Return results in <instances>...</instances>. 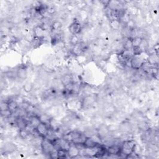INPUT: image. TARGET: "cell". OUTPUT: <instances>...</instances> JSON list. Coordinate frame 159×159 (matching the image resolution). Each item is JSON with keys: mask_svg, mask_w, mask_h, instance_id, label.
Masks as SVG:
<instances>
[{"mask_svg": "<svg viewBox=\"0 0 159 159\" xmlns=\"http://www.w3.org/2000/svg\"><path fill=\"white\" fill-rule=\"evenodd\" d=\"M136 146V143L133 140L129 139L124 140L123 142H122L121 144V153L124 155L127 158V157L134 153V149Z\"/></svg>", "mask_w": 159, "mask_h": 159, "instance_id": "1", "label": "cell"}, {"mask_svg": "<svg viewBox=\"0 0 159 159\" xmlns=\"http://www.w3.org/2000/svg\"><path fill=\"white\" fill-rule=\"evenodd\" d=\"M68 30L71 35H79L82 30V26L80 22L75 19L70 24L68 27Z\"/></svg>", "mask_w": 159, "mask_h": 159, "instance_id": "2", "label": "cell"}, {"mask_svg": "<svg viewBox=\"0 0 159 159\" xmlns=\"http://www.w3.org/2000/svg\"><path fill=\"white\" fill-rule=\"evenodd\" d=\"M130 63L131 67L132 69L137 70L142 68L144 62L140 57H139V55H134L131 59Z\"/></svg>", "mask_w": 159, "mask_h": 159, "instance_id": "3", "label": "cell"}, {"mask_svg": "<svg viewBox=\"0 0 159 159\" xmlns=\"http://www.w3.org/2000/svg\"><path fill=\"white\" fill-rule=\"evenodd\" d=\"M49 130V127L47 124L41 123L36 128V131L40 136L45 138Z\"/></svg>", "mask_w": 159, "mask_h": 159, "instance_id": "4", "label": "cell"}, {"mask_svg": "<svg viewBox=\"0 0 159 159\" xmlns=\"http://www.w3.org/2000/svg\"><path fill=\"white\" fill-rule=\"evenodd\" d=\"M121 152V145L113 144L107 147V152L110 155H119Z\"/></svg>", "mask_w": 159, "mask_h": 159, "instance_id": "5", "label": "cell"}, {"mask_svg": "<svg viewBox=\"0 0 159 159\" xmlns=\"http://www.w3.org/2000/svg\"><path fill=\"white\" fill-rule=\"evenodd\" d=\"M28 124V123L23 117H16V126L17 127L18 130L26 129V127Z\"/></svg>", "mask_w": 159, "mask_h": 159, "instance_id": "6", "label": "cell"}, {"mask_svg": "<svg viewBox=\"0 0 159 159\" xmlns=\"http://www.w3.org/2000/svg\"><path fill=\"white\" fill-rule=\"evenodd\" d=\"M83 146L85 148L93 149V148H96L100 145V144H98L97 142H95L91 137H88L86 138L85 142H84Z\"/></svg>", "mask_w": 159, "mask_h": 159, "instance_id": "7", "label": "cell"}, {"mask_svg": "<svg viewBox=\"0 0 159 159\" xmlns=\"http://www.w3.org/2000/svg\"><path fill=\"white\" fill-rule=\"evenodd\" d=\"M38 116H39L40 121H41V123H44L45 124H47V126H49V127L50 123H51L52 119L50 116L49 114L45 113H41Z\"/></svg>", "mask_w": 159, "mask_h": 159, "instance_id": "8", "label": "cell"}, {"mask_svg": "<svg viewBox=\"0 0 159 159\" xmlns=\"http://www.w3.org/2000/svg\"><path fill=\"white\" fill-rule=\"evenodd\" d=\"M60 80L63 86H65L70 83L74 82L72 75H71L70 74H66L63 75L60 78Z\"/></svg>", "mask_w": 159, "mask_h": 159, "instance_id": "9", "label": "cell"}, {"mask_svg": "<svg viewBox=\"0 0 159 159\" xmlns=\"http://www.w3.org/2000/svg\"><path fill=\"white\" fill-rule=\"evenodd\" d=\"M63 27L62 22L59 20H54L52 21L51 25L52 31L54 32H59L62 30V28Z\"/></svg>", "mask_w": 159, "mask_h": 159, "instance_id": "10", "label": "cell"}, {"mask_svg": "<svg viewBox=\"0 0 159 159\" xmlns=\"http://www.w3.org/2000/svg\"><path fill=\"white\" fill-rule=\"evenodd\" d=\"M8 108L13 113H14L19 108V105L14 100L10 98V100L8 101Z\"/></svg>", "mask_w": 159, "mask_h": 159, "instance_id": "11", "label": "cell"}, {"mask_svg": "<svg viewBox=\"0 0 159 159\" xmlns=\"http://www.w3.org/2000/svg\"><path fill=\"white\" fill-rule=\"evenodd\" d=\"M40 123H41V121H40L39 116L37 115H33L30 116V121L28 124H29L30 126H33L34 128L36 129Z\"/></svg>", "mask_w": 159, "mask_h": 159, "instance_id": "12", "label": "cell"}, {"mask_svg": "<svg viewBox=\"0 0 159 159\" xmlns=\"http://www.w3.org/2000/svg\"><path fill=\"white\" fill-rule=\"evenodd\" d=\"M31 134L26 129H21L18 131L19 137L21 140H27Z\"/></svg>", "mask_w": 159, "mask_h": 159, "instance_id": "13", "label": "cell"}, {"mask_svg": "<svg viewBox=\"0 0 159 159\" xmlns=\"http://www.w3.org/2000/svg\"><path fill=\"white\" fill-rule=\"evenodd\" d=\"M80 42H81L80 39L79 38L78 35H71L69 38L68 42L71 46H74L76 44H78Z\"/></svg>", "mask_w": 159, "mask_h": 159, "instance_id": "14", "label": "cell"}, {"mask_svg": "<svg viewBox=\"0 0 159 159\" xmlns=\"http://www.w3.org/2000/svg\"><path fill=\"white\" fill-rule=\"evenodd\" d=\"M22 88L24 91H26V93H30L34 90V83L30 82H27L24 84Z\"/></svg>", "mask_w": 159, "mask_h": 159, "instance_id": "15", "label": "cell"}, {"mask_svg": "<svg viewBox=\"0 0 159 159\" xmlns=\"http://www.w3.org/2000/svg\"><path fill=\"white\" fill-rule=\"evenodd\" d=\"M0 114H1V118H7L13 115V113L10 109H7L4 111H0Z\"/></svg>", "mask_w": 159, "mask_h": 159, "instance_id": "16", "label": "cell"}, {"mask_svg": "<svg viewBox=\"0 0 159 159\" xmlns=\"http://www.w3.org/2000/svg\"><path fill=\"white\" fill-rule=\"evenodd\" d=\"M67 155H68V151L62 149L57 150L58 158H66L67 157Z\"/></svg>", "mask_w": 159, "mask_h": 159, "instance_id": "17", "label": "cell"}, {"mask_svg": "<svg viewBox=\"0 0 159 159\" xmlns=\"http://www.w3.org/2000/svg\"><path fill=\"white\" fill-rule=\"evenodd\" d=\"M142 38L139 36H137L136 37L132 39V42L133 47L139 46L142 42Z\"/></svg>", "mask_w": 159, "mask_h": 159, "instance_id": "18", "label": "cell"}, {"mask_svg": "<svg viewBox=\"0 0 159 159\" xmlns=\"http://www.w3.org/2000/svg\"><path fill=\"white\" fill-rule=\"evenodd\" d=\"M7 109H9L8 102L4 100H2L1 102V105H0V111H4Z\"/></svg>", "mask_w": 159, "mask_h": 159, "instance_id": "19", "label": "cell"}]
</instances>
